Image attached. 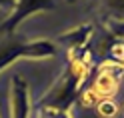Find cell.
Segmentation results:
<instances>
[{
  "mask_svg": "<svg viewBox=\"0 0 124 118\" xmlns=\"http://www.w3.org/2000/svg\"><path fill=\"white\" fill-rule=\"evenodd\" d=\"M84 54H86V48H82L78 52H68V66L56 80V84L50 88V92L46 94V98H42L40 108L68 112V106L78 96V84L84 76V70H86Z\"/></svg>",
  "mask_w": 124,
  "mask_h": 118,
  "instance_id": "cell-1",
  "label": "cell"
},
{
  "mask_svg": "<svg viewBox=\"0 0 124 118\" xmlns=\"http://www.w3.org/2000/svg\"><path fill=\"white\" fill-rule=\"evenodd\" d=\"M54 54H56V48L48 40L22 42L20 38H10L0 44V70L12 64L16 58H46Z\"/></svg>",
  "mask_w": 124,
  "mask_h": 118,
  "instance_id": "cell-2",
  "label": "cell"
},
{
  "mask_svg": "<svg viewBox=\"0 0 124 118\" xmlns=\"http://www.w3.org/2000/svg\"><path fill=\"white\" fill-rule=\"evenodd\" d=\"M54 8V0H18L14 4V10L2 24H0V34L2 36H10L16 26L24 20L28 14L38 12V10H50Z\"/></svg>",
  "mask_w": 124,
  "mask_h": 118,
  "instance_id": "cell-3",
  "label": "cell"
},
{
  "mask_svg": "<svg viewBox=\"0 0 124 118\" xmlns=\"http://www.w3.org/2000/svg\"><path fill=\"white\" fill-rule=\"evenodd\" d=\"M120 74H122V66H116L114 62H112V66L108 64L104 68H100L98 76L94 78V84H92V90H94V92H92V94H94L92 98L100 100V98H106L110 92H114L116 86H118Z\"/></svg>",
  "mask_w": 124,
  "mask_h": 118,
  "instance_id": "cell-4",
  "label": "cell"
},
{
  "mask_svg": "<svg viewBox=\"0 0 124 118\" xmlns=\"http://www.w3.org/2000/svg\"><path fill=\"white\" fill-rule=\"evenodd\" d=\"M10 110L12 118H28V86L22 76H12L10 88Z\"/></svg>",
  "mask_w": 124,
  "mask_h": 118,
  "instance_id": "cell-5",
  "label": "cell"
},
{
  "mask_svg": "<svg viewBox=\"0 0 124 118\" xmlns=\"http://www.w3.org/2000/svg\"><path fill=\"white\" fill-rule=\"evenodd\" d=\"M90 30H92V26H82V28H76L68 34H62L58 40L68 44V52H78L82 48H86V40L90 38Z\"/></svg>",
  "mask_w": 124,
  "mask_h": 118,
  "instance_id": "cell-6",
  "label": "cell"
},
{
  "mask_svg": "<svg viewBox=\"0 0 124 118\" xmlns=\"http://www.w3.org/2000/svg\"><path fill=\"white\" fill-rule=\"evenodd\" d=\"M104 28L112 38L124 40V20L122 18H106L104 20Z\"/></svg>",
  "mask_w": 124,
  "mask_h": 118,
  "instance_id": "cell-7",
  "label": "cell"
},
{
  "mask_svg": "<svg viewBox=\"0 0 124 118\" xmlns=\"http://www.w3.org/2000/svg\"><path fill=\"white\" fill-rule=\"evenodd\" d=\"M104 4L116 14L114 18H122L124 16V0H104Z\"/></svg>",
  "mask_w": 124,
  "mask_h": 118,
  "instance_id": "cell-8",
  "label": "cell"
},
{
  "mask_svg": "<svg viewBox=\"0 0 124 118\" xmlns=\"http://www.w3.org/2000/svg\"><path fill=\"white\" fill-rule=\"evenodd\" d=\"M38 118H70L68 112H56V110H48V108H40Z\"/></svg>",
  "mask_w": 124,
  "mask_h": 118,
  "instance_id": "cell-9",
  "label": "cell"
},
{
  "mask_svg": "<svg viewBox=\"0 0 124 118\" xmlns=\"http://www.w3.org/2000/svg\"><path fill=\"white\" fill-rule=\"evenodd\" d=\"M18 0H0V6H4V8H8V6H14Z\"/></svg>",
  "mask_w": 124,
  "mask_h": 118,
  "instance_id": "cell-10",
  "label": "cell"
}]
</instances>
